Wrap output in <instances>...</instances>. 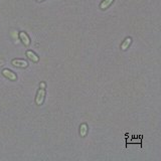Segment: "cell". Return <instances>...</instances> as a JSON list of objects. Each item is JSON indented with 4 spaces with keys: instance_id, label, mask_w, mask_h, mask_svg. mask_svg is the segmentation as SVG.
Instances as JSON below:
<instances>
[{
    "instance_id": "obj_1",
    "label": "cell",
    "mask_w": 161,
    "mask_h": 161,
    "mask_svg": "<svg viewBox=\"0 0 161 161\" xmlns=\"http://www.w3.org/2000/svg\"><path fill=\"white\" fill-rule=\"evenodd\" d=\"M40 87H42V89H39V91H38V93H37V96H36V99H35V102H36L37 105L42 104L43 99H44V95H45V91H44L45 84L42 83L40 84Z\"/></svg>"
},
{
    "instance_id": "obj_2",
    "label": "cell",
    "mask_w": 161,
    "mask_h": 161,
    "mask_svg": "<svg viewBox=\"0 0 161 161\" xmlns=\"http://www.w3.org/2000/svg\"><path fill=\"white\" fill-rule=\"evenodd\" d=\"M12 65L15 66H18V68H26L28 66L26 60H12Z\"/></svg>"
},
{
    "instance_id": "obj_3",
    "label": "cell",
    "mask_w": 161,
    "mask_h": 161,
    "mask_svg": "<svg viewBox=\"0 0 161 161\" xmlns=\"http://www.w3.org/2000/svg\"><path fill=\"white\" fill-rule=\"evenodd\" d=\"M2 74H3V75L6 76V78L10 79V80H12V81L16 80V76H15V74L12 73L11 71H9V70H3V71H2Z\"/></svg>"
},
{
    "instance_id": "obj_4",
    "label": "cell",
    "mask_w": 161,
    "mask_h": 161,
    "mask_svg": "<svg viewBox=\"0 0 161 161\" xmlns=\"http://www.w3.org/2000/svg\"><path fill=\"white\" fill-rule=\"evenodd\" d=\"M19 37H20V39L22 40V42H23L25 45H28L29 44L30 40H29L28 36H27V34L25 32H20L19 33Z\"/></svg>"
},
{
    "instance_id": "obj_5",
    "label": "cell",
    "mask_w": 161,
    "mask_h": 161,
    "mask_svg": "<svg viewBox=\"0 0 161 161\" xmlns=\"http://www.w3.org/2000/svg\"><path fill=\"white\" fill-rule=\"evenodd\" d=\"M26 55L28 57V58H30V60H32V62H38V57L36 55H35L34 52H30V50H28V52H26Z\"/></svg>"
},
{
    "instance_id": "obj_6",
    "label": "cell",
    "mask_w": 161,
    "mask_h": 161,
    "mask_svg": "<svg viewBox=\"0 0 161 161\" xmlns=\"http://www.w3.org/2000/svg\"><path fill=\"white\" fill-rule=\"evenodd\" d=\"M132 42V39H131V37H127L126 39H125V42L122 43V45H121V48H122V50H127L128 48V47L130 45V43H131Z\"/></svg>"
},
{
    "instance_id": "obj_7",
    "label": "cell",
    "mask_w": 161,
    "mask_h": 161,
    "mask_svg": "<svg viewBox=\"0 0 161 161\" xmlns=\"http://www.w3.org/2000/svg\"><path fill=\"white\" fill-rule=\"evenodd\" d=\"M112 2H113V0H104V1L100 4V8H101V9H106L107 7H108L109 5L112 3Z\"/></svg>"
},
{
    "instance_id": "obj_8",
    "label": "cell",
    "mask_w": 161,
    "mask_h": 161,
    "mask_svg": "<svg viewBox=\"0 0 161 161\" xmlns=\"http://www.w3.org/2000/svg\"><path fill=\"white\" fill-rule=\"evenodd\" d=\"M87 131H88V127H87L86 124H83L81 126V136L85 137L86 134H87Z\"/></svg>"
},
{
    "instance_id": "obj_9",
    "label": "cell",
    "mask_w": 161,
    "mask_h": 161,
    "mask_svg": "<svg viewBox=\"0 0 161 161\" xmlns=\"http://www.w3.org/2000/svg\"><path fill=\"white\" fill-rule=\"evenodd\" d=\"M2 63H3V60H0V66H1Z\"/></svg>"
},
{
    "instance_id": "obj_10",
    "label": "cell",
    "mask_w": 161,
    "mask_h": 161,
    "mask_svg": "<svg viewBox=\"0 0 161 161\" xmlns=\"http://www.w3.org/2000/svg\"><path fill=\"white\" fill-rule=\"evenodd\" d=\"M36 1H38V2H40V1H43V0H36Z\"/></svg>"
}]
</instances>
